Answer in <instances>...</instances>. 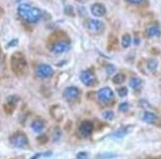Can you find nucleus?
Returning <instances> with one entry per match:
<instances>
[{
	"mask_svg": "<svg viewBox=\"0 0 161 159\" xmlns=\"http://www.w3.org/2000/svg\"><path fill=\"white\" fill-rule=\"evenodd\" d=\"M17 12H18V15L21 17V19H23L25 22L29 24L38 23L41 20L42 16H43V13H42V11L39 8L34 7L30 4L19 5Z\"/></svg>",
	"mask_w": 161,
	"mask_h": 159,
	"instance_id": "1",
	"label": "nucleus"
},
{
	"mask_svg": "<svg viewBox=\"0 0 161 159\" xmlns=\"http://www.w3.org/2000/svg\"><path fill=\"white\" fill-rule=\"evenodd\" d=\"M10 63L12 71L17 76H22L26 73L28 69V63L25 57L21 52H15L12 54Z\"/></svg>",
	"mask_w": 161,
	"mask_h": 159,
	"instance_id": "2",
	"label": "nucleus"
},
{
	"mask_svg": "<svg viewBox=\"0 0 161 159\" xmlns=\"http://www.w3.org/2000/svg\"><path fill=\"white\" fill-rule=\"evenodd\" d=\"M10 143L17 148H26L29 145V140L27 135L22 131H17L13 134L9 138Z\"/></svg>",
	"mask_w": 161,
	"mask_h": 159,
	"instance_id": "3",
	"label": "nucleus"
},
{
	"mask_svg": "<svg viewBox=\"0 0 161 159\" xmlns=\"http://www.w3.org/2000/svg\"><path fill=\"white\" fill-rule=\"evenodd\" d=\"M70 50V43L66 39H58L51 46V51L53 53H64Z\"/></svg>",
	"mask_w": 161,
	"mask_h": 159,
	"instance_id": "4",
	"label": "nucleus"
},
{
	"mask_svg": "<svg viewBox=\"0 0 161 159\" xmlns=\"http://www.w3.org/2000/svg\"><path fill=\"white\" fill-rule=\"evenodd\" d=\"M98 99L102 103H109L114 99V92L110 87H103L97 93Z\"/></svg>",
	"mask_w": 161,
	"mask_h": 159,
	"instance_id": "5",
	"label": "nucleus"
},
{
	"mask_svg": "<svg viewBox=\"0 0 161 159\" xmlns=\"http://www.w3.org/2000/svg\"><path fill=\"white\" fill-rule=\"evenodd\" d=\"M86 27L87 29L95 34H100L104 31V23L100 20H96V19H90L87 21L86 23Z\"/></svg>",
	"mask_w": 161,
	"mask_h": 159,
	"instance_id": "6",
	"label": "nucleus"
},
{
	"mask_svg": "<svg viewBox=\"0 0 161 159\" xmlns=\"http://www.w3.org/2000/svg\"><path fill=\"white\" fill-rule=\"evenodd\" d=\"M36 73L40 78H50L53 74V69L48 64H40L36 69Z\"/></svg>",
	"mask_w": 161,
	"mask_h": 159,
	"instance_id": "7",
	"label": "nucleus"
},
{
	"mask_svg": "<svg viewBox=\"0 0 161 159\" xmlns=\"http://www.w3.org/2000/svg\"><path fill=\"white\" fill-rule=\"evenodd\" d=\"M80 80L84 85L92 86L96 81V77H95V74H94L93 70L87 69V70L82 71L80 74Z\"/></svg>",
	"mask_w": 161,
	"mask_h": 159,
	"instance_id": "8",
	"label": "nucleus"
},
{
	"mask_svg": "<svg viewBox=\"0 0 161 159\" xmlns=\"http://www.w3.org/2000/svg\"><path fill=\"white\" fill-rule=\"evenodd\" d=\"M79 94H80V91L77 87L70 86V87L65 88V90L64 91V98L67 101H71V100L78 98Z\"/></svg>",
	"mask_w": 161,
	"mask_h": 159,
	"instance_id": "9",
	"label": "nucleus"
},
{
	"mask_svg": "<svg viewBox=\"0 0 161 159\" xmlns=\"http://www.w3.org/2000/svg\"><path fill=\"white\" fill-rule=\"evenodd\" d=\"M79 131L80 134L84 136V137H88L91 135L93 131V123L90 121H84L81 123L80 127H79Z\"/></svg>",
	"mask_w": 161,
	"mask_h": 159,
	"instance_id": "10",
	"label": "nucleus"
},
{
	"mask_svg": "<svg viewBox=\"0 0 161 159\" xmlns=\"http://www.w3.org/2000/svg\"><path fill=\"white\" fill-rule=\"evenodd\" d=\"M106 7L102 3H94L91 6V13L93 14L95 17H103L106 14Z\"/></svg>",
	"mask_w": 161,
	"mask_h": 159,
	"instance_id": "11",
	"label": "nucleus"
},
{
	"mask_svg": "<svg viewBox=\"0 0 161 159\" xmlns=\"http://www.w3.org/2000/svg\"><path fill=\"white\" fill-rule=\"evenodd\" d=\"M131 129H132L131 126L125 127V128H121V129L115 130L114 133L111 134V137H113V138H123L125 135H127Z\"/></svg>",
	"mask_w": 161,
	"mask_h": 159,
	"instance_id": "12",
	"label": "nucleus"
},
{
	"mask_svg": "<svg viewBox=\"0 0 161 159\" xmlns=\"http://www.w3.org/2000/svg\"><path fill=\"white\" fill-rule=\"evenodd\" d=\"M45 122L44 120H42V119H36V120H34L31 123V128L32 129L35 131V133H42L43 131V129H45Z\"/></svg>",
	"mask_w": 161,
	"mask_h": 159,
	"instance_id": "13",
	"label": "nucleus"
},
{
	"mask_svg": "<svg viewBox=\"0 0 161 159\" xmlns=\"http://www.w3.org/2000/svg\"><path fill=\"white\" fill-rule=\"evenodd\" d=\"M146 36L148 38H154V37H160L161 35V31L159 29V27L156 25H152L150 27H148L145 31Z\"/></svg>",
	"mask_w": 161,
	"mask_h": 159,
	"instance_id": "14",
	"label": "nucleus"
},
{
	"mask_svg": "<svg viewBox=\"0 0 161 159\" xmlns=\"http://www.w3.org/2000/svg\"><path fill=\"white\" fill-rule=\"evenodd\" d=\"M142 120L147 123H154L157 121V116L151 112H144L142 116Z\"/></svg>",
	"mask_w": 161,
	"mask_h": 159,
	"instance_id": "15",
	"label": "nucleus"
},
{
	"mask_svg": "<svg viewBox=\"0 0 161 159\" xmlns=\"http://www.w3.org/2000/svg\"><path fill=\"white\" fill-rule=\"evenodd\" d=\"M142 84V80L138 77H132L130 80V86L134 90H139Z\"/></svg>",
	"mask_w": 161,
	"mask_h": 159,
	"instance_id": "16",
	"label": "nucleus"
},
{
	"mask_svg": "<svg viewBox=\"0 0 161 159\" xmlns=\"http://www.w3.org/2000/svg\"><path fill=\"white\" fill-rule=\"evenodd\" d=\"M131 44V37L130 34H125L122 37V46L123 47L127 48L130 46Z\"/></svg>",
	"mask_w": 161,
	"mask_h": 159,
	"instance_id": "17",
	"label": "nucleus"
},
{
	"mask_svg": "<svg viewBox=\"0 0 161 159\" xmlns=\"http://www.w3.org/2000/svg\"><path fill=\"white\" fill-rule=\"evenodd\" d=\"M118 154L114 153V152H103V153H100L97 155L98 159H112L117 157Z\"/></svg>",
	"mask_w": 161,
	"mask_h": 159,
	"instance_id": "18",
	"label": "nucleus"
},
{
	"mask_svg": "<svg viewBox=\"0 0 161 159\" xmlns=\"http://www.w3.org/2000/svg\"><path fill=\"white\" fill-rule=\"evenodd\" d=\"M158 66V61L154 58H150L147 60V67L150 71H154Z\"/></svg>",
	"mask_w": 161,
	"mask_h": 159,
	"instance_id": "19",
	"label": "nucleus"
},
{
	"mask_svg": "<svg viewBox=\"0 0 161 159\" xmlns=\"http://www.w3.org/2000/svg\"><path fill=\"white\" fill-rule=\"evenodd\" d=\"M61 137V130L58 127H57L53 129V140L54 142H57L60 140Z\"/></svg>",
	"mask_w": 161,
	"mask_h": 159,
	"instance_id": "20",
	"label": "nucleus"
},
{
	"mask_svg": "<svg viewBox=\"0 0 161 159\" xmlns=\"http://www.w3.org/2000/svg\"><path fill=\"white\" fill-rule=\"evenodd\" d=\"M125 76L122 73L117 74L113 78V82L115 83V84H122V83L125 82Z\"/></svg>",
	"mask_w": 161,
	"mask_h": 159,
	"instance_id": "21",
	"label": "nucleus"
},
{
	"mask_svg": "<svg viewBox=\"0 0 161 159\" xmlns=\"http://www.w3.org/2000/svg\"><path fill=\"white\" fill-rule=\"evenodd\" d=\"M19 101H20V98L17 95H11V96L8 97V98H7V103H9V104H11V105H14V106H15Z\"/></svg>",
	"mask_w": 161,
	"mask_h": 159,
	"instance_id": "22",
	"label": "nucleus"
},
{
	"mask_svg": "<svg viewBox=\"0 0 161 159\" xmlns=\"http://www.w3.org/2000/svg\"><path fill=\"white\" fill-rule=\"evenodd\" d=\"M115 114L113 111H106V112L103 113V118L105 120H108V121H112L114 119Z\"/></svg>",
	"mask_w": 161,
	"mask_h": 159,
	"instance_id": "23",
	"label": "nucleus"
},
{
	"mask_svg": "<svg viewBox=\"0 0 161 159\" xmlns=\"http://www.w3.org/2000/svg\"><path fill=\"white\" fill-rule=\"evenodd\" d=\"M105 69H106L107 75H109V76L116 72V67L113 64H107L106 66H105Z\"/></svg>",
	"mask_w": 161,
	"mask_h": 159,
	"instance_id": "24",
	"label": "nucleus"
},
{
	"mask_svg": "<svg viewBox=\"0 0 161 159\" xmlns=\"http://www.w3.org/2000/svg\"><path fill=\"white\" fill-rule=\"evenodd\" d=\"M130 109V105L128 102H124V103H121L120 105H119V110L121 111V112H128Z\"/></svg>",
	"mask_w": 161,
	"mask_h": 159,
	"instance_id": "25",
	"label": "nucleus"
},
{
	"mask_svg": "<svg viewBox=\"0 0 161 159\" xmlns=\"http://www.w3.org/2000/svg\"><path fill=\"white\" fill-rule=\"evenodd\" d=\"M129 93V90L127 87H121L118 89V94L120 97H125Z\"/></svg>",
	"mask_w": 161,
	"mask_h": 159,
	"instance_id": "26",
	"label": "nucleus"
},
{
	"mask_svg": "<svg viewBox=\"0 0 161 159\" xmlns=\"http://www.w3.org/2000/svg\"><path fill=\"white\" fill-rule=\"evenodd\" d=\"M64 13L68 16H73L74 15V9L71 5H68L64 7Z\"/></svg>",
	"mask_w": 161,
	"mask_h": 159,
	"instance_id": "27",
	"label": "nucleus"
},
{
	"mask_svg": "<svg viewBox=\"0 0 161 159\" xmlns=\"http://www.w3.org/2000/svg\"><path fill=\"white\" fill-rule=\"evenodd\" d=\"M14 108H15V106L11 105V104H9V103H6L5 105H4V110H5V112L7 114H11L13 112Z\"/></svg>",
	"mask_w": 161,
	"mask_h": 159,
	"instance_id": "28",
	"label": "nucleus"
},
{
	"mask_svg": "<svg viewBox=\"0 0 161 159\" xmlns=\"http://www.w3.org/2000/svg\"><path fill=\"white\" fill-rule=\"evenodd\" d=\"M52 152L51 151H47V152H44V153H37V154H35L34 156H32L31 159H38L39 157L41 156H45V157H48V156H52Z\"/></svg>",
	"mask_w": 161,
	"mask_h": 159,
	"instance_id": "29",
	"label": "nucleus"
},
{
	"mask_svg": "<svg viewBox=\"0 0 161 159\" xmlns=\"http://www.w3.org/2000/svg\"><path fill=\"white\" fill-rule=\"evenodd\" d=\"M76 159H89V154L85 151H81L76 155Z\"/></svg>",
	"mask_w": 161,
	"mask_h": 159,
	"instance_id": "30",
	"label": "nucleus"
},
{
	"mask_svg": "<svg viewBox=\"0 0 161 159\" xmlns=\"http://www.w3.org/2000/svg\"><path fill=\"white\" fill-rule=\"evenodd\" d=\"M18 43H19V41H18L17 39H14V40H12V41H9L8 45H7V47H16V46L18 45Z\"/></svg>",
	"mask_w": 161,
	"mask_h": 159,
	"instance_id": "31",
	"label": "nucleus"
},
{
	"mask_svg": "<svg viewBox=\"0 0 161 159\" xmlns=\"http://www.w3.org/2000/svg\"><path fill=\"white\" fill-rule=\"evenodd\" d=\"M38 140H39L41 143H46V142L47 141V137L46 134H42V135H40V136L38 137Z\"/></svg>",
	"mask_w": 161,
	"mask_h": 159,
	"instance_id": "32",
	"label": "nucleus"
},
{
	"mask_svg": "<svg viewBox=\"0 0 161 159\" xmlns=\"http://www.w3.org/2000/svg\"><path fill=\"white\" fill-rule=\"evenodd\" d=\"M128 1L131 4H139L142 2V0H128Z\"/></svg>",
	"mask_w": 161,
	"mask_h": 159,
	"instance_id": "33",
	"label": "nucleus"
}]
</instances>
